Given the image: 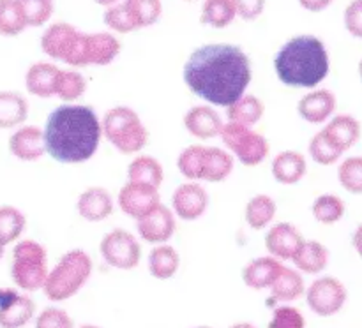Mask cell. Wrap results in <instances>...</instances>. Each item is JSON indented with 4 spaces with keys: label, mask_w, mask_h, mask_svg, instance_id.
I'll use <instances>...</instances> for the list:
<instances>
[{
    "label": "cell",
    "mask_w": 362,
    "mask_h": 328,
    "mask_svg": "<svg viewBox=\"0 0 362 328\" xmlns=\"http://www.w3.org/2000/svg\"><path fill=\"white\" fill-rule=\"evenodd\" d=\"M187 88L212 106L228 108L246 95L251 60L243 48L226 42L204 44L187 56L182 71Z\"/></svg>",
    "instance_id": "cell-1"
},
{
    "label": "cell",
    "mask_w": 362,
    "mask_h": 328,
    "mask_svg": "<svg viewBox=\"0 0 362 328\" xmlns=\"http://www.w3.org/2000/svg\"><path fill=\"white\" fill-rule=\"evenodd\" d=\"M46 154L62 164L90 161L103 140V123L94 108L64 102L48 115L45 123Z\"/></svg>",
    "instance_id": "cell-2"
},
{
    "label": "cell",
    "mask_w": 362,
    "mask_h": 328,
    "mask_svg": "<svg viewBox=\"0 0 362 328\" xmlns=\"http://www.w3.org/2000/svg\"><path fill=\"white\" fill-rule=\"evenodd\" d=\"M274 71L288 87L317 88L329 74L327 48L317 35H296L278 49Z\"/></svg>",
    "instance_id": "cell-3"
},
{
    "label": "cell",
    "mask_w": 362,
    "mask_h": 328,
    "mask_svg": "<svg viewBox=\"0 0 362 328\" xmlns=\"http://www.w3.org/2000/svg\"><path fill=\"white\" fill-rule=\"evenodd\" d=\"M92 274V260L85 250H67L59 263L49 270L45 282L46 298L52 302H64L76 295Z\"/></svg>",
    "instance_id": "cell-4"
},
{
    "label": "cell",
    "mask_w": 362,
    "mask_h": 328,
    "mask_svg": "<svg viewBox=\"0 0 362 328\" xmlns=\"http://www.w3.org/2000/svg\"><path fill=\"white\" fill-rule=\"evenodd\" d=\"M103 138L122 155H136L147 147L148 130L141 116L129 106L110 108L101 119Z\"/></svg>",
    "instance_id": "cell-5"
},
{
    "label": "cell",
    "mask_w": 362,
    "mask_h": 328,
    "mask_svg": "<svg viewBox=\"0 0 362 328\" xmlns=\"http://www.w3.org/2000/svg\"><path fill=\"white\" fill-rule=\"evenodd\" d=\"M48 274V254L45 245L30 238L16 242L11 265L14 284L23 291H37L45 288Z\"/></svg>",
    "instance_id": "cell-6"
},
{
    "label": "cell",
    "mask_w": 362,
    "mask_h": 328,
    "mask_svg": "<svg viewBox=\"0 0 362 328\" xmlns=\"http://www.w3.org/2000/svg\"><path fill=\"white\" fill-rule=\"evenodd\" d=\"M223 145L226 150L240 162V164L247 166V168H255V166L262 164L267 159L271 145L262 136L260 133L253 129V127H244L239 123L225 122L221 134Z\"/></svg>",
    "instance_id": "cell-7"
},
{
    "label": "cell",
    "mask_w": 362,
    "mask_h": 328,
    "mask_svg": "<svg viewBox=\"0 0 362 328\" xmlns=\"http://www.w3.org/2000/svg\"><path fill=\"white\" fill-rule=\"evenodd\" d=\"M103 260L119 270H133L141 260V247L136 236L126 229H112L99 243Z\"/></svg>",
    "instance_id": "cell-8"
},
{
    "label": "cell",
    "mask_w": 362,
    "mask_h": 328,
    "mask_svg": "<svg viewBox=\"0 0 362 328\" xmlns=\"http://www.w3.org/2000/svg\"><path fill=\"white\" fill-rule=\"evenodd\" d=\"M159 203H161V196H159L158 187L131 182V180H127L120 187L119 196H117V205L122 210V214L134 219V221L154 210Z\"/></svg>",
    "instance_id": "cell-9"
},
{
    "label": "cell",
    "mask_w": 362,
    "mask_h": 328,
    "mask_svg": "<svg viewBox=\"0 0 362 328\" xmlns=\"http://www.w3.org/2000/svg\"><path fill=\"white\" fill-rule=\"evenodd\" d=\"M81 32L76 27L66 21H57L52 23L41 35V49L53 60L69 66L74 51H76L78 41H80Z\"/></svg>",
    "instance_id": "cell-10"
},
{
    "label": "cell",
    "mask_w": 362,
    "mask_h": 328,
    "mask_svg": "<svg viewBox=\"0 0 362 328\" xmlns=\"http://www.w3.org/2000/svg\"><path fill=\"white\" fill-rule=\"evenodd\" d=\"M346 293L341 282L332 277L315 279L306 289V302L318 316H332L345 303Z\"/></svg>",
    "instance_id": "cell-11"
},
{
    "label": "cell",
    "mask_w": 362,
    "mask_h": 328,
    "mask_svg": "<svg viewBox=\"0 0 362 328\" xmlns=\"http://www.w3.org/2000/svg\"><path fill=\"white\" fill-rule=\"evenodd\" d=\"M177 229V215L172 208L159 203L154 210L148 212L136 221V231L141 240L148 243H166Z\"/></svg>",
    "instance_id": "cell-12"
},
{
    "label": "cell",
    "mask_w": 362,
    "mask_h": 328,
    "mask_svg": "<svg viewBox=\"0 0 362 328\" xmlns=\"http://www.w3.org/2000/svg\"><path fill=\"white\" fill-rule=\"evenodd\" d=\"M209 194L200 182L187 180L180 183L172 196V210L175 212L177 219L182 221H197L207 212Z\"/></svg>",
    "instance_id": "cell-13"
},
{
    "label": "cell",
    "mask_w": 362,
    "mask_h": 328,
    "mask_svg": "<svg viewBox=\"0 0 362 328\" xmlns=\"http://www.w3.org/2000/svg\"><path fill=\"white\" fill-rule=\"evenodd\" d=\"M35 303L27 295L0 288V328H21L34 317Z\"/></svg>",
    "instance_id": "cell-14"
},
{
    "label": "cell",
    "mask_w": 362,
    "mask_h": 328,
    "mask_svg": "<svg viewBox=\"0 0 362 328\" xmlns=\"http://www.w3.org/2000/svg\"><path fill=\"white\" fill-rule=\"evenodd\" d=\"M303 233L290 222H276L265 235V249L281 261H292L304 243Z\"/></svg>",
    "instance_id": "cell-15"
},
{
    "label": "cell",
    "mask_w": 362,
    "mask_h": 328,
    "mask_svg": "<svg viewBox=\"0 0 362 328\" xmlns=\"http://www.w3.org/2000/svg\"><path fill=\"white\" fill-rule=\"evenodd\" d=\"M9 152L23 162L39 161L46 154L45 130L37 126H21L9 136Z\"/></svg>",
    "instance_id": "cell-16"
},
{
    "label": "cell",
    "mask_w": 362,
    "mask_h": 328,
    "mask_svg": "<svg viewBox=\"0 0 362 328\" xmlns=\"http://www.w3.org/2000/svg\"><path fill=\"white\" fill-rule=\"evenodd\" d=\"M182 123L187 133L200 141L218 138L225 127L221 115L214 108H211V104L193 106V108L187 109Z\"/></svg>",
    "instance_id": "cell-17"
},
{
    "label": "cell",
    "mask_w": 362,
    "mask_h": 328,
    "mask_svg": "<svg viewBox=\"0 0 362 328\" xmlns=\"http://www.w3.org/2000/svg\"><path fill=\"white\" fill-rule=\"evenodd\" d=\"M115 201L108 189L99 186L87 187L76 200V212L83 221L101 222L113 214Z\"/></svg>",
    "instance_id": "cell-18"
},
{
    "label": "cell",
    "mask_w": 362,
    "mask_h": 328,
    "mask_svg": "<svg viewBox=\"0 0 362 328\" xmlns=\"http://www.w3.org/2000/svg\"><path fill=\"white\" fill-rule=\"evenodd\" d=\"M336 108V97L327 88H313L310 94H304L299 99L297 111L300 119L313 126H320L331 120Z\"/></svg>",
    "instance_id": "cell-19"
},
{
    "label": "cell",
    "mask_w": 362,
    "mask_h": 328,
    "mask_svg": "<svg viewBox=\"0 0 362 328\" xmlns=\"http://www.w3.org/2000/svg\"><path fill=\"white\" fill-rule=\"evenodd\" d=\"M60 67L52 62L32 63L25 74V88L28 94L41 99L55 97L57 81H59Z\"/></svg>",
    "instance_id": "cell-20"
},
{
    "label": "cell",
    "mask_w": 362,
    "mask_h": 328,
    "mask_svg": "<svg viewBox=\"0 0 362 328\" xmlns=\"http://www.w3.org/2000/svg\"><path fill=\"white\" fill-rule=\"evenodd\" d=\"M283 267L281 260L274 256H262L257 260L250 261V263L244 267L243 270V281L247 288L251 289H267L274 284V281L278 279V275L281 274Z\"/></svg>",
    "instance_id": "cell-21"
},
{
    "label": "cell",
    "mask_w": 362,
    "mask_h": 328,
    "mask_svg": "<svg viewBox=\"0 0 362 328\" xmlns=\"http://www.w3.org/2000/svg\"><path fill=\"white\" fill-rule=\"evenodd\" d=\"M272 176L283 186H296L304 178L308 171V161L304 154L296 150H283L272 159Z\"/></svg>",
    "instance_id": "cell-22"
},
{
    "label": "cell",
    "mask_w": 362,
    "mask_h": 328,
    "mask_svg": "<svg viewBox=\"0 0 362 328\" xmlns=\"http://www.w3.org/2000/svg\"><path fill=\"white\" fill-rule=\"evenodd\" d=\"M120 48V41L110 32H87V66H108Z\"/></svg>",
    "instance_id": "cell-23"
},
{
    "label": "cell",
    "mask_w": 362,
    "mask_h": 328,
    "mask_svg": "<svg viewBox=\"0 0 362 328\" xmlns=\"http://www.w3.org/2000/svg\"><path fill=\"white\" fill-rule=\"evenodd\" d=\"M233 166H235V157L228 150L219 147H205L202 182H225L232 175Z\"/></svg>",
    "instance_id": "cell-24"
},
{
    "label": "cell",
    "mask_w": 362,
    "mask_h": 328,
    "mask_svg": "<svg viewBox=\"0 0 362 328\" xmlns=\"http://www.w3.org/2000/svg\"><path fill=\"white\" fill-rule=\"evenodd\" d=\"M28 116V102L20 92H0V129H18L25 126Z\"/></svg>",
    "instance_id": "cell-25"
},
{
    "label": "cell",
    "mask_w": 362,
    "mask_h": 328,
    "mask_svg": "<svg viewBox=\"0 0 362 328\" xmlns=\"http://www.w3.org/2000/svg\"><path fill=\"white\" fill-rule=\"evenodd\" d=\"M306 295V284H304L303 275L297 270L288 267H283L281 274L271 286V300L269 303H285L293 302Z\"/></svg>",
    "instance_id": "cell-26"
},
{
    "label": "cell",
    "mask_w": 362,
    "mask_h": 328,
    "mask_svg": "<svg viewBox=\"0 0 362 328\" xmlns=\"http://www.w3.org/2000/svg\"><path fill=\"white\" fill-rule=\"evenodd\" d=\"M147 267L152 277L159 279V281H166V279H172L179 272L180 256L172 245L159 243L148 253Z\"/></svg>",
    "instance_id": "cell-27"
},
{
    "label": "cell",
    "mask_w": 362,
    "mask_h": 328,
    "mask_svg": "<svg viewBox=\"0 0 362 328\" xmlns=\"http://www.w3.org/2000/svg\"><path fill=\"white\" fill-rule=\"evenodd\" d=\"M276 214H278V205H276L274 198L269 194H255L246 203L244 219L251 229L260 231L272 224Z\"/></svg>",
    "instance_id": "cell-28"
},
{
    "label": "cell",
    "mask_w": 362,
    "mask_h": 328,
    "mask_svg": "<svg viewBox=\"0 0 362 328\" xmlns=\"http://www.w3.org/2000/svg\"><path fill=\"white\" fill-rule=\"evenodd\" d=\"M322 130L331 138L332 143H334L341 152L349 150L352 145H356V141L359 140L361 136L359 122L350 115L332 116V119L325 123Z\"/></svg>",
    "instance_id": "cell-29"
},
{
    "label": "cell",
    "mask_w": 362,
    "mask_h": 328,
    "mask_svg": "<svg viewBox=\"0 0 362 328\" xmlns=\"http://www.w3.org/2000/svg\"><path fill=\"white\" fill-rule=\"evenodd\" d=\"M127 178L131 182L145 183V186H152L159 189L163 178H165V169H163L159 159L152 157V155L138 154L127 166Z\"/></svg>",
    "instance_id": "cell-30"
},
{
    "label": "cell",
    "mask_w": 362,
    "mask_h": 328,
    "mask_svg": "<svg viewBox=\"0 0 362 328\" xmlns=\"http://www.w3.org/2000/svg\"><path fill=\"white\" fill-rule=\"evenodd\" d=\"M265 113V106L257 95L246 94L226 108V119L232 123H239L244 127H255L262 120Z\"/></svg>",
    "instance_id": "cell-31"
},
{
    "label": "cell",
    "mask_w": 362,
    "mask_h": 328,
    "mask_svg": "<svg viewBox=\"0 0 362 328\" xmlns=\"http://www.w3.org/2000/svg\"><path fill=\"white\" fill-rule=\"evenodd\" d=\"M329 253L325 245H322L317 240H304L300 249L293 256V265L304 274H320L327 267Z\"/></svg>",
    "instance_id": "cell-32"
},
{
    "label": "cell",
    "mask_w": 362,
    "mask_h": 328,
    "mask_svg": "<svg viewBox=\"0 0 362 328\" xmlns=\"http://www.w3.org/2000/svg\"><path fill=\"white\" fill-rule=\"evenodd\" d=\"M237 11L232 0H205L202 6L200 21L214 28H225L235 20Z\"/></svg>",
    "instance_id": "cell-33"
},
{
    "label": "cell",
    "mask_w": 362,
    "mask_h": 328,
    "mask_svg": "<svg viewBox=\"0 0 362 328\" xmlns=\"http://www.w3.org/2000/svg\"><path fill=\"white\" fill-rule=\"evenodd\" d=\"M25 226H27V217L20 208L13 205H2L0 207V240L4 245L18 242L23 235Z\"/></svg>",
    "instance_id": "cell-34"
},
{
    "label": "cell",
    "mask_w": 362,
    "mask_h": 328,
    "mask_svg": "<svg viewBox=\"0 0 362 328\" xmlns=\"http://www.w3.org/2000/svg\"><path fill=\"white\" fill-rule=\"evenodd\" d=\"M23 9L18 0H0V35L14 37L27 28Z\"/></svg>",
    "instance_id": "cell-35"
},
{
    "label": "cell",
    "mask_w": 362,
    "mask_h": 328,
    "mask_svg": "<svg viewBox=\"0 0 362 328\" xmlns=\"http://www.w3.org/2000/svg\"><path fill=\"white\" fill-rule=\"evenodd\" d=\"M207 145H189L184 148L177 157V169L180 175L193 182H202V171H204V157Z\"/></svg>",
    "instance_id": "cell-36"
},
{
    "label": "cell",
    "mask_w": 362,
    "mask_h": 328,
    "mask_svg": "<svg viewBox=\"0 0 362 328\" xmlns=\"http://www.w3.org/2000/svg\"><path fill=\"white\" fill-rule=\"evenodd\" d=\"M87 90V80L76 69H60L55 97L64 102H76Z\"/></svg>",
    "instance_id": "cell-37"
},
{
    "label": "cell",
    "mask_w": 362,
    "mask_h": 328,
    "mask_svg": "<svg viewBox=\"0 0 362 328\" xmlns=\"http://www.w3.org/2000/svg\"><path fill=\"white\" fill-rule=\"evenodd\" d=\"M311 214L320 224H334L345 214V203L336 194H320L311 205Z\"/></svg>",
    "instance_id": "cell-38"
},
{
    "label": "cell",
    "mask_w": 362,
    "mask_h": 328,
    "mask_svg": "<svg viewBox=\"0 0 362 328\" xmlns=\"http://www.w3.org/2000/svg\"><path fill=\"white\" fill-rule=\"evenodd\" d=\"M308 152H310V157L320 166L334 164L343 154L324 130H320V133H317L311 138L310 145H308Z\"/></svg>",
    "instance_id": "cell-39"
},
{
    "label": "cell",
    "mask_w": 362,
    "mask_h": 328,
    "mask_svg": "<svg viewBox=\"0 0 362 328\" xmlns=\"http://www.w3.org/2000/svg\"><path fill=\"white\" fill-rule=\"evenodd\" d=\"M129 13L133 14L138 28H145L154 25L161 18L163 2L161 0H124Z\"/></svg>",
    "instance_id": "cell-40"
},
{
    "label": "cell",
    "mask_w": 362,
    "mask_h": 328,
    "mask_svg": "<svg viewBox=\"0 0 362 328\" xmlns=\"http://www.w3.org/2000/svg\"><path fill=\"white\" fill-rule=\"evenodd\" d=\"M103 20H105L106 27L119 32V34H127V32L138 30L136 21H134L133 14L129 13V9H127V6L124 2L110 6L105 11V14H103Z\"/></svg>",
    "instance_id": "cell-41"
},
{
    "label": "cell",
    "mask_w": 362,
    "mask_h": 328,
    "mask_svg": "<svg viewBox=\"0 0 362 328\" xmlns=\"http://www.w3.org/2000/svg\"><path fill=\"white\" fill-rule=\"evenodd\" d=\"M23 9L25 20L28 27H41L52 18L53 14V0H18Z\"/></svg>",
    "instance_id": "cell-42"
},
{
    "label": "cell",
    "mask_w": 362,
    "mask_h": 328,
    "mask_svg": "<svg viewBox=\"0 0 362 328\" xmlns=\"http://www.w3.org/2000/svg\"><path fill=\"white\" fill-rule=\"evenodd\" d=\"M338 178L346 190L362 193V157H350L339 164Z\"/></svg>",
    "instance_id": "cell-43"
},
{
    "label": "cell",
    "mask_w": 362,
    "mask_h": 328,
    "mask_svg": "<svg viewBox=\"0 0 362 328\" xmlns=\"http://www.w3.org/2000/svg\"><path fill=\"white\" fill-rule=\"evenodd\" d=\"M269 328H306V320L296 307L279 305L274 309Z\"/></svg>",
    "instance_id": "cell-44"
},
{
    "label": "cell",
    "mask_w": 362,
    "mask_h": 328,
    "mask_svg": "<svg viewBox=\"0 0 362 328\" xmlns=\"http://www.w3.org/2000/svg\"><path fill=\"white\" fill-rule=\"evenodd\" d=\"M35 328H74V323L64 309L48 307L37 316Z\"/></svg>",
    "instance_id": "cell-45"
},
{
    "label": "cell",
    "mask_w": 362,
    "mask_h": 328,
    "mask_svg": "<svg viewBox=\"0 0 362 328\" xmlns=\"http://www.w3.org/2000/svg\"><path fill=\"white\" fill-rule=\"evenodd\" d=\"M345 25L350 34L362 37V0H354L345 11Z\"/></svg>",
    "instance_id": "cell-46"
},
{
    "label": "cell",
    "mask_w": 362,
    "mask_h": 328,
    "mask_svg": "<svg viewBox=\"0 0 362 328\" xmlns=\"http://www.w3.org/2000/svg\"><path fill=\"white\" fill-rule=\"evenodd\" d=\"M237 14L244 20H257L265 9V0H232Z\"/></svg>",
    "instance_id": "cell-47"
},
{
    "label": "cell",
    "mask_w": 362,
    "mask_h": 328,
    "mask_svg": "<svg viewBox=\"0 0 362 328\" xmlns=\"http://www.w3.org/2000/svg\"><path fill=\"white\" fill-rule=\"evenodd\" d=\"M331 2L332 0H299L300 6H303L306 11H311V13L324 11Z\"/></svg>",
    "instance_id": "cell-48"
},
{
    "label": "cell",
    "mask_w": 362,
    "mask_h": 328,
    "mask_svg": "<svg viewBox=\"0 0 362 328\" xmlns=\"http://www.w3.org/2000/svg\"><path fill=\"white\" fill-rule=\"evenodd\" d=\"M354 243H356L357 250H359V253L362 254V224L359 226V228H357L356 236H354Z\"/></svg>",
    "instance_id": "cell-49"
},
{
    "label": "cell",
    "mask_w": 362,
    "mask_h": 328,
    "mask_svg": "<svg viewBox=\"0 0 362 328\" xmlns=\"http://www.w3.org/2000/svg\"><path fill=\"white\" fill-rule=\"evenodd\" d=\"M230 328H257V327H253L251 323H246V321H240V323H233Z\"/></svg>",
    "instance_id": "cell-50"
},
{
    "label": "cell",
    "mask_w": 362,
    "mask_h": 328,
    "mask_svg": "<svg viewBox=\"0 0 362 328\" xmlns=\"http://www.w3.org/2000/svg\"><path fill=\"white\" fill-rule=\"evenodd\" d=\"M95 4H99V6H106V7H110V6H115L117 4V0H94Z\"/></svg>",
    "instance_id": "cell-51"
},
{
    "label": "cell",
    "mask_w": 362,
    "mask_h": 328,
    "mask_svg": "<svg viewBox=\"0 0 362 328\" xmlns=\"http://www.w3.org/2000/svg\"><path fill=\"white\" fill-rule=\"evenodd\" d=\"M4 249H6V245H4V242L0 240V260H2V256H4Z\"/></svg>",
    "instance_id": "cell-52"
},
{
    "label": "cell",
    "mask_w": 362,
    "mask_h": 328,
    "mask_svg": "<svg viewBox=\"0 0 362 328\" xmlns=\"http://www.w3.org/2000/svg\"><path fill=\"white\" fill-rule=\"evenodd\" d=\"M80 328H99V327H95V324H83V327Z\"/></svg>",
    "instance_id": "cell-53"
},
{
    "label": "cell",
    "mask_w": 362,
    "mask_h": 328,
    "mask_svg": "<svg viewBox=\"0 0 362 328\" xmlns=\"http://www.w3.org/2000/svg\"><path fill=\"white\" fill-rule=\"evenodd\" d=\"M197 328H212V327H205V324H204V327H197Z\"/></svg>",
    "instance_id": "cell-54"
},
{
    "label": "cell",
    "mask_w": 362,
    "mask_h": 328,
    "mask_svg": "<svg viewBox=\"0 0 362 328\" xmlns=\"http://www.w3.org/2000/svg\"><path fill=\"white\" fill-rule=\"evenodd\" d=\"M361 76H362V62H361Z\"/></svg>",
    "instance_id": "cell-55"
}]
</instances>
